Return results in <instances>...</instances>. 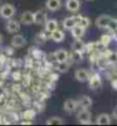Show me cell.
Masks as SVG:
<instances>
[{
    "label": "cell",
    "mask_w": 117,
    "mask_h": 126,
    "mask_svg": "<svg viewBox=\"0 0 117 126\" xmlns=\"http://www.w3.org/2000/svg\"><path fill=\"white\" fill-rule=\"evenodd\" d=\"M95 123H97V125H110L111 123L110 115H108V113H100L97 117Z\"/></svg>",
    "instance_id": "2e32d148"
},
{
    "label": "cell",
    "mask_w": 117,
    "mask_h": 126,
    "mask_svg": "<svg viewBox=\"0 0 117 126\" xmlns=\"http://www.w3.org/2000/svg\"><path fill=\"white\" fill-rule=\"evenodd\" d=\"M87 1H92V0H87Z\"/></svg>",
    "instance_id": "4dcf8cb0"
},
{
    "label": "cell",
    "mask_w": 117,
    "mask_h": 126,
    "mask_svg": "<svg viewBox=\"0 0 117 126\" xmlns=\"http://www.w3.org/2000/svg\"><path fill=\"white\" fill-rule=\"evenodd\" d=\"M16 9L12 3H5L0 7V16L5 18V20H9L15 15Z\"/></svg>",
    "instance_id": "6da1fadb"
},
{
    "label": "cell",
    "mask_w": 117,
    "mask_h": 126,
    "mask_svg": "<svg viewBox=\"0 0 117 126\" xmlns=\"http://www.w3.org/2000/svg\"><path fill=\"white\" fill-rule=\"evenodd\" d=\"M78 102V107L80 109H90L92 104H93V101L88 95H82L79 96V99L77 100Z\"/></svg>",
    "instance_id": "ba28073f"
},
{
    "label": "cell",
    "mask_w": 117,
    "mask_h": 126,
    "mask_svg": "<svg viewBox=\"0 0 117 126\" xmlns=\"http://www.w3.org/2000/svg\"><path fill=\"white\" fill-rule=\"evenodd\" d=\"M62 6V1L61 0H47L46 1V8L50 12H56Z\"/></svg>",
    "instance_id": "9a60e30c"
},
{
    "label": "cell",
    "mask_w": 117,
    "mask_h": 126,
    "mask_svg": "<svg viewBox=\"0 0 117 126\" xmlns=\"http://www.w3.org/2000/svg\"><path fill=\"white\" fill-rule=\"evenodd\" d=\"M85 46H86V45L80 39H76V41H74V44H72V50H74L75 53L83 54V52L85 50Z\"/></svg>",
    "instance_id": "ffe728a7"
},
{
    "label": "cell",
    "mask_w": 117,
    "mask_h": 126,
    "mask_svg": "<svg viewBox=\"0 0 117 126\" xmlns=\"http://www.w3.org/2000/svg\"><path fill=\"white\" fill-rule=\"evenodd\" d=\"M107 53L104 54L103 56L107 59L108 63L109 64H116L117 63V52H114V50H106Z\"/></svg>",
    "instance_id": "44dd1931"
},
{
    "label": "cell",
    "mask_w": 117,
    "mask_h": 126,
    "mask_svg": "<svg viewBox=\"0 0 117 126\" xmlns=\"http://www.w3.org/2000/svg\"><path fill=\"white\" fill-rule=\"evenodd\" d=\"M66 38V34H64V32L62 30H59V29H56V30H54L53 32L50 33V39L54 40L55 43H61L62 40Z\"/></svg>",
    "instance_id": "d6986e66"
},
{
    "label": "cell",
    "mask_w": 117,
    "mask_h": 126,
    "mask_svg": "<svg viewBox=\"0 0 117 126\" xmlns=\"http://www.w3.org/2000/svg\"><path fill=\"white\" fill-rule=\"evenodd\" d=\"M78 108V102L77 100H74V99H68L64 101L63 103V109L66 112L68 113H72L76 111V109Z\"/></svg>",
    "instance_id": "8992f818"
},
{
    "label": "cell",
    "mask_w": 117,
    "mask_h": 126,
    "mask_svg": "<svg viewBox=\"0 0 117 126\" xmlns=\"http://www.w3.org/2000/svg\"><path fill=\"white\" fill-rule=\"evenodd\" d=\"M54 56H55V60L59 62H67L69 60V53H68V50L63 49V48H60V49L55 50V53H54Z\"/></svg>",
    "instance_id": "30bf717a"
},
{
    "label": "cell",
    "mask_w": 117,
    "mask_h": 126,
    "mask_svg": "<svg viewBox=\"0 0 117 126\" xmlns=\"http://www.w3.org/2000/svg\"><path fill=\"white\" fill-rule=\"evenodd\" d=\"M36 116V112H34L33 110H27V111H24L23 112V118L24 119H28V120H32Z\"/></svg>",
    "instance_id": "484cf974"
},
{
    "label": "cell",
    "mask_w": 117,
    "mask_h": 126,
    "mask_svg": "<svg viewBox=\"0 0 117 126\" xmlns=\"http://www.w3.org/2000/svg\"><path fill=\"white\" fill-rule=\"evenodd\" d=\"M87 81H88V86H90L91 90H99L102 86V80H101V77L99 73L91 75L90 79L87 80Z\"/></svg>",
    "instance_id": "3957f363"
},
{
    "label": "cell",
    "mask_w": 117,
    "mask_h": 126,
    "mask_svg": "<svg viewBox=\"0 0 117 126\" xmlns=\"http://www.w3.org/2000/svg\"><path fill=\"white\" fill-rule=\"evenodd\" d=\"M77 24V16H70L63 20V27L66 30H71Z\"/></svg>",
    "instance_id": "e0dca14e"
},
{
    "label": "cell",
    "mask_w": 117,
    "mask_h": 126,
    "mask_svg": "<svg viewBox=\"0 0 117 126\" xmlns=\"http://www.w3.org/2000/svg\"><path fill=\"white\" fill-rule=\"evenodd\" d=\"M111 20H113V17L109 16V15H100V16L95 20V25H97L99 29L104 30V29H108Z\"/></svg>",
    "instance_id": "7a4b0ae2"
},
{
    "label": "cell",
    "mask_w": 117,
    "mask_h": 126,
    "mask_svg": "<svg viewBox=\"0 0 117 126\" xmlns=\"http://www.w3.org/2000/svg\"><path fill=\"white\" fill-rule=\"evenodd\" d=\"M92 73L88 71L87 69H78L75 71V78L80 81V83H84V81H87L90 79V77Z\"/></svg>",
    "instance_id": "5b68a950"
},
{
    "label": "cell",
    "mask_w": 117,
    "mask_h": 126,
    "mask_svg": "<svg viewBox=\"0 0 117 126\" xmlns=\"http://www.w3.org/2000/svg\"><path fill=\"white\" fill-rule=\"evenodd\" d=\"M77 24H79L80 27H83L85 28V29H87V28L90 27V24H91V21L88 17L86 16H77Z\"/></svg>",
    "instance_id": "7402d4cb"
},
{
    "label": "cell",
    "mask_w": 117,
    "mask_h": 126,
    "mask_svg": "<svg viewBox=\"0 0 117 126\" xmlns=\"http://www.w3.org/2000/svg\"><path fill=\"white\" fill-rule=\"evenodd\" d=\"M85 28L80 27L79 24H76L72 29H71V34H72V37H74L75 39H80V38H83L84 34H85Z\"/></svg>",
    "instance_id": "5bb4252c"
},
{
    "label": "cell",
    "mask_w": 117,
    "mask_h": 126,
    "mask_svg": "<svg viewBox=\"0 0 117 126\" xmlns=\"http://www.w3.org/2000/svg\"><path fill=\"white\" fill-rule=\"evenodd\" d=\"M47 33V31H41V32H39V33H37V36H36V41H37L38 44H43V43H45L48 38H50V36H47L46 34Z\"/></svg>",
    "instance_id": "cb8c5ba5"
},
{
    "label": "cell",
    "mask_w": 117,
    "mask_h": 126,
    "mask_svg": "<svg viewBox=\"0 0 117 126\" xmlns=\"http://www.w3.org/2000/svg\"><path fill=\"white\" fill-rule=\"evenodd\" d=\"M111 32H113V34H111V36H113V39H115L117 41V29H115V30L111 31Z\"/></svg>",
    "instance_id": "83f0119b"
},
{
    "label": "cell",
    "mask_w": 117,
    "mask_h": 126,
    "mask_svg": "<svg viewBox=\"0 0 117 126\" xmlns=\"http://www.w3.org/2000/svg\"><path fill=\"white\" fill-rule=\"evenodd\" d=\"M57 27H59V23H57L56 20H54V18L47 20L46 23H45V31H47V32L50 34L54 30H56Z\"/></svg>",
    "instance_id": "ac0fdd59"
},
{
    "label": "cell",
    "mask_w": 117,
    "mask_h": 126,
    "mask_svg": "<svg viewBox=\"0 0 117 126\" xmlns=\"http://www.w3.org/2000/svg\"><path fill=\"white\" fill-rule=\"evenodd\" d=\"M66 8L71 13H77L80 9V1L79 0H67L66 1Z\"/></svg>",
    "instance_id": "8fae6325"
},
{
    "label": "cell",
    "mask_w": 117,
    "mask_h": 126,
    "mask_svg": "<svg viewBox=\"0 0 117 126\" xmlns=\"http://www.w3.org/2000/svg\"><path fill=\"white\" fill-rule=\"evenodd\" d=\"M116 23H117V20H116Z\"/></svg>",
    "instance_id": "1f68e13d"
},
{
    "label": "cell",
    "mask_w": 117,
    "mask_h": 126,
    "mask_svg": "<svg viewBox=\"0 0 117 126\" xmlns=\"http://www.w3.org/2000/svg\"><path fill=\"white\" fill-rule=\"evenodd\" d=\"M21 23L25 24V25H31V24L34 23V13L33 12H30V10H27V12H23L22 15H21Z\"/></svg>",
    "instance_id": "52a82bcc"
},
{
    "label": "cell",
    "mask_w": 117,
    "mask_h": 126,
    "mask_svg": "<svg viewBox=\"0 0 117 126\" xmlns=\"http://www.w3.org/2000/svg\"><path fill=\"white\" fill-rule=\"evenodd\" d=\"M111 40H113V36H111V34H109V33H104V34H102V36H101V38H100V41L106 47H107L108 45L111 43Z\"/></svg>",
    "instance_id": "d4e9b609"
},
{
    "label": "cell",
    "mask_w": 117,
    "mask_h": 126,
    "mask_svg": "<svg viewBox=\"0 0 117 126\" xmlns=\"http://www.w3.org/2000/svg\"><path fill=\"white\" fill-rule=\"evenodd\" d=\"M113 117H114L115 119H117V107L115 108L114 110H113Z\"/></svg>",
    "instance_id": "f1b7e54d"
},
{
    "label": "cell",
    "mask_w": 117,
    "mask_h": 126,
    "mask_svg": "<svg viewBox=\"0 0 117 126\" xmlns=\"http://www.w3.org/2000/svg\"><path fill=\"white\" fill-rule=\"evenodd\" d=\"M91 118L92 115L88 111V109H82L79 112L77 113V119L80 124H90L91 123Z\"/></svg>",
    "instance_id": "277c9868"
},
{
    "label": "cell",
    "mask_w": 117,
    "mask_h": 126,
    "mask_svg": "<svg viewBox=\"0 0 117 126\" xmlns=\"http://www.w3.org/2000/svg\"><path fill=\"white\" fill-rule=\"evenodd\" d=\"M46 124L47 125H63L64 120L60 117H50L46 120Z\"/></svg>",
    "instance_id": "603a6c76"
},
{
    "label": "cell",
    "mask_w": 117,
    "mask_h": 126,
    "mask_svg": "<svg viewBox=\"0 0 117 126\" xmlns=\"http://www.w3.org/2000/svg\"><path fill=\"white\" fill-rule=\"evenodd\" d=\"M68 68H69V64L67 62H59V65H57V70H60L61 72H66L68 71Z\"/></svg>",
    "instance_id": "4316f807"
},
{
    "label": "cell",
    "mask_w": 117,
    "mask_h": 126,
    "mask_svg": "<svg viewBox=\"0 0 117 126\" xmlns=\"http://www.w3.org/2000/svg\"><path fill=\"white\" fill-rule=\"evenodd\" d=\"M2 39H3V38H2V36L0 34V45H1V43H2Z\"/></svg>",
    "instance_id": "f546056e"
},
{
    "label": "cell",
    "mask_w": 117,
    "mask_h": 126,
    "mask_svg": "<svg viewBox=\"0 0 117 126\" xmlns=\"http://www.w3.org/2000/svg\"><path fill=\"white\" fill-rule=\"evenodd\" d=\"M47 21V15L44 10H37L34 12V23L38 24V25H41V24H45Z\"/></svg>",
    "instance_id": "4fadbf2b"
},
{
    "label": "cell",
    "mask_w": 117,
    "mask_h": 126,
    "mask_svg": "<svg viewBox=\"0 0 117 126\" xmlns=\"http://www.w3.org/2000/svg\"><path fill=\"white\" fill-rule=\"evenodd\" d=\"M21 29V24L18 23V21L15 20H8V22L6 23V30L9 33H16L18 32Z\"/></svg>",
    "instance_id": "9c48e42d"
},
{
    "label": "cell",
    "mask_w": 117,
    "mask_h": 126,
    "mask_svg": "<svg viewBox=\"0 0 117 126\" xmlns=\"http://www.w3.org/2000/svg\"><path fill=\"white\" fill-rule=\"evenodd\" d=\"M27 43V40L22 34H15V36L12 38V46L15 47V48H21L23 47Z\"/></svg>",
    "instance_id": "7c38bea8"
}]
</instances>
